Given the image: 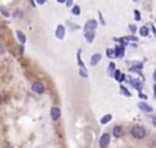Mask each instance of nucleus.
<instances>
[{"mask_svg":"<svg viewBox=\"0 0 156 148\" xmlns=\"http://www.w3.org/2000/svg\"><path fill=\"white\" fill-rule=\"evenodd\" d=\"M132 136L134 137V138H137V139H141V138H144L145 137V135H146V131H145V129L144 127H141V126H134L133 129H132Z\"/></svg>","mask_w":156,"mask_h":148,"instance_id":"1","label":"nucleus"},{"mask_svg":"<svg viewBox=\"0 0 156 148\" xmlns=\"http://www.w3.org/2000/svg\"><path fill=\"white\" fill-rule=\"evenodd\" d=\"M109 143H110V135L109 133H104L99 139V146L101 148H106L109 146Z\"/></svg>","mask_w":156,"mask_h":148,"instance_id":"2","label":"nucleus"},{"mask_svg":"<svg viewBox=\"0 0 156 148\" xmlns=\"http://www.w3.org/2000/svg\"><path fill=\"white\" fill-rule=\"evenodd\" d=\"M32 90L36 92V93H43L44 91H45V87H44V85H43V82H40V81H37V82H34L33 83V86H32Z\"/></svg>","mask_w":156,"mask_h":148,"instance_id":"3","label":"nucleus"},{"mask_svg":"<svg viewBox=\"0 0 156 148\" xmlns=\"http://www.w3.org/2000/svg\"><path fill=\"white\" fill-rule=\"evenodd\" d=\"M98 27V22L95 20H89L86 26H84V32H89V31H94Z\"/></svg>","mask_w":156,"mask_h":148,"instance_id":"4","label":"nucleus"},{"mask_svg":"<svg viewBox=\"0 0 156 148\" xmlns=\"http://www.w3.org/2000/svg\"><path fill=\"white\" fill-rule=\"evenodd\" d=\"M50 115H51V119H53L54 121H57V120H59V118L61 116V110H60V108H59V107H54V108H51Z\"/></svg>","mask_w":156,"mask_h":148,"instance_id":"5","label":"nucleus"},{"mask_svg":"<svg viewBox=\"0 0 156 148\" xmlns=\"http://www.w3.org/2000/svg\"><path fill=\"white\" fill-rule=\"evenodd\" d=\"M55 36H56V38H59V39H63V37H65V27H63L62 25H59V26H57L56 32H55Z\"/></svg>","mask_w":156,"mask_h":148,"instance_id":"6","label":"nucleus"},{"mask_svg":"<svg viewBox=\"0 0 156 148\" xmlns=\"http://www.w3.org/2000/svg\"><path fill=\"white\" fill-rule=\"evenodd\" d=\"M112 76H114L118 82H123V81L126 80V76L123 75V73H121V71H120V70H115V71H114V73H112Z\"/></svg>","mask_w":156,"mask_h":148,"instance_id":"7","label":"nucleus"},{"mask_svg":"<svg viewBox=\"0 0 156 148\" xmlns=\"http://www.w3.org/2000/svg\"><path fill=\"white\" fill-rule=\"evenodd\" d=\"M114 51H115V58H122L124 54V48H123V45H117L114 49Z\"/></svg>","mask_w":156,"mask_h":148,"instance_id":"8","label":"nucleus"},{"mask_svg":"<svg viewBox=\"0 0 156 148\" xmlns=\"http://www.w3.org/2000/svg\"><path fill=\"white\" fill-rule=\"evenodd\" d=\"M138 107H139L140 110H143V111H145V113H152V111H154L152 108H151L150 105H148L146 103H144V102H140V103L138 104Z\"/></svg>","mask_w":156,"mask_h":148,"instance_id":"9","label":"nucleus"},{"mask_svg":"<svg viewBox=\"0 0 156 148\" xmlns=\"http://www.w3.org/2000/svg\"><path fill=\"white\" fill-rule=\"evenodd\" d=\"M100 60H101V54H99V53H98V54H94V55L92 56V59H90V64H92L93 66H95Z\"/></svg>","mask_w":156,"mask_h":148,"instance_id":"10","label":"nucleus"},{"mask_svg":"<svg viewBox=\"0 0 156 148\" xmlns=\"http://www.w3.org/2000/svg\"><path fill=\"white\" fill-rule=\"evenodd\" d=\"M122 135H123V129L121 126H115L114 127V136L118 138V137H122Z\"/></svg>","mask_w":156,"mask_h":148,"instance_id":"11","label":"nucleus"},{"mask_svg":"<svg viewBox=\"0 0 156 148\" xmlns=\"http://www.w3.org/2000/svg\"><path fill=\"white\" fill-rule=\"evenodd\" d=\"M84 36H86L87 41H88L89 43H92V42H93V39H94L95 33H94V31H89V32H84Z\"/></svg>","mask_w":156,"mask_h":148,"instance_id":"12","label":"nucleus"},{"mask_svg":"<svg viewBox=\"0 0 156 148\" xmlns=\"http://www.w3.org/2000/svg\"><path fill=\"white\" fill-rule=\"evenodd\" d=\"M16 34H17L19 41H20L22 44H25V43H26V36H25V33H23V32H21V31H17V32H16Z\"/></svg>","mask_w":156,"mask_h":148,"instance_id":"13","label":"nucleus"},{"mask_svg":"<svg viewBox=\"0 0 156 148\" xmlns=\"http://www.w3.org/2000/svg\"><path fill=\"white\" fill-rule=\"evenodd\" d=\"M139 33H140V36H141V37H146V36L149 34V28H148L146 26H143V27H140Z\"/></svg>","mask_w":156,"mask_h":148,"instance_id":"14","label":"nucleus"},{"mask_svg":"<svg viewBox=\"0 0 156 148\" xmlns=\"http://www.w3.org/2000/svg\"><path fill=\"white\" fill-rule=\"evenodd\" d=\"M129 82L132 83V86H133L134 88H137L138 91H141V87H143V86H141V83H140V82H138L137 80H131Z\"/></svg>","mask_w":156,"mask_h":148,"instance_id":"15","label":"nucleus"},{"mask_svg":"<svg viewBox=\"0 0 156 148\" xmlns=\"http://www.w3.org/2000/svg\"><path fill=\"white\" fill-rule=\"evenodd\" d=\"M111 119H112V115H111V114H107V115L103 116V119H101V124H103V125H105V124H107L109 121H111Z\"/></svg>","mask_w":156,"mask_h":148,"instance_id":"16","label":"nucleus"},{"mask_svg":"<svg viewBox=\"0 0 156 148\" xmlns=\"http://www.w3.org/2000/svg\"><path fill=\"white\" fill-rule=\"evenodd\" d=\"M72 14L76 15V16H78V15L81 14V8L78 6V5H74V6L72 8Z\"/></svg>","mask_w":156,"mask_h":148,"instance_id":"17","label":"nucleus"},{"mask_svg":"<svg viewBox=\"0 0 156 148\" xmlns=\"http://www.w3.org/2000/svg\"><path fill=\"white\" fill-rule=\"evenodd\" d=\"M114 71H115V65H114V64L111 62V64L109 65V69H107V72H109V75H110V76H112Z\"/></svg>","mask_w":156,"mask_h":148,"instance_id":"18","label":"nucleus"},{"mask_svg":"<svg viewBox=\"0 0 156 148\" xmlns=\"http://www.w3.org/2000/svg\"><path fill=\"white\" fill-rule=\"evenodd\" d=\"M80 75H81L82 77H88V73L86 72V69H84V66L80 69Z\"/></svg>","mask_w":156,"mask_h":148,"instance_id":"19","label":"nucleus"},{"mask_svg":"<svg viewBox=\"0 0 156 148\" xmlns=\"http://www.w3.org/2000/svg\"><path fill=\"white\" fill-rule=\"evenodd\" d=\"M106 55H107L109 58H115V51H114V49H107V50H106Z\"/></svg>","mask_w":156,"mask_h":148,"instance_id":"20","label":"nucleus"},{"mask_svg":"<svg viewBox=\"0 0 156 148\" xmlns=\"http://www.w3.org/2000/svg\"><path fill=\"white\" fill-rule=\"evenodd\" d=\"M0 12H2L5 17H9V16H10V14H9V12L6 11V9H4V8H0Z\"/></svg>","mask_w":156,"mask_h":148,"instance_id":"21","label":"nucleus"},{"mask_svg":"<svg viewBox=\"0 0 156 148\" xmlns=\"http://www.w3.org/2000/svg\"><path fill=\"white\" fill-rule=\"evenodd\" d=\"M134 19L137 21H140V12L138 10H134Z\"/></svg>","mask_w":156,"mask_h":148,"instance_id":"22","label":"nucleus"},{"mask_svg":"<svg viewBox=\"0 0 156 148\" xmlns=\"http://www.w3.org/2000/svg\"><path fill=\"white\" fill-rule=\"evenodd\" d=\"M121 90L123 91V94H126V96H128V97H131V93H129V92H127V90H126L124 87H121Z\"/></svg>","mask_w":156,"mask_h":148,"instance_id":"23","label":"nucleus"},{"mask_svg":"<svg viewBox=\"0 0 156 148\" xmlns=\"http://www.w3.org/2000/svg\"><path fill=\"white\" fill-rule=\"evenodd\" d=\"M4 51H5V49H4V45L0 43V55H3L4 54Z\"/></svg>","mask_w":156,"mask_h":148,"instance_id":"24","label":"nucleus"},{"mask_svg":"<svg viewBox=\"0 0 156 148\" xmlns=\"http://www.w3.org/2000/svg\"><path fill=\"white\" fill-rule=\"evenodd\" d=\"M37 2V4H39V5H44L45 3H46V0H36Z\"/></svg>","mask_w":156,"mask_h":148,"instance_id":"25","label":"nucleus"},{"mask_svg":"<svg viewBox=\"0 0 156 148\" xmlns=\"http://www.w3.org/2000/svg\"><path fill=\"white\" fill-rule=\"evenodd\" d=\"M65 3H66V5H67V6H72V4H73V0H66Z\"/></svg>","mask_w":156,"mask_h":148,"instance_id":"26","label":"nucleus"},{"mask_svg":"<svg viewBox=\"0 0 156 148\" xmlns=\"http://www.w3.org/2000/svg\"><path fill=\"white\" fill-rule=\"evenodd\" d=\"M129 28H131V31H133V32H135V27H134L133 25H131V26H129Z\"/></svg>","mask_w":156,"mask_h":148,"instance_id":"27","label":"nucleus"},{"mask_svg":"<svg viewBox=\"0 0 156 148\" xmlns=\"http://www.w3.org/2000/svg\"><path fill=\"white\" fill-rule=\"evenodd\" d=\"M140 98H143V99H146V96H145V94H140Z\"/></svg>","mask_w":156,"mask_h":148,"instance_id":"28","label":"nucleus"},{"mask_svg":"<svg viewBox=\"0 0 156 148\" xmlns=\"http://www.w3.org/2000/svg\"><path fill=\"white\" fill-rule=\"evenodd\" d=\"M65 2H66V0H57V3H61V4L65 3Z\"/></svg>","mask_w":156,"mask_h":148,"instance_id":"29","label":"nucleus"},{"mask_svg":"<svg viewBox=\"0 0 156 148\" xmlns=\"http://www.w3.org/2000/svg\"><path fill=\"white\" fill-rule=\"evenodd\" d=\"M10 148H11V147H10Z\"/></svg>","mask_w":156,"mask_h":148,"instance_id":"30","label":"nucleus"}]
</instances>
